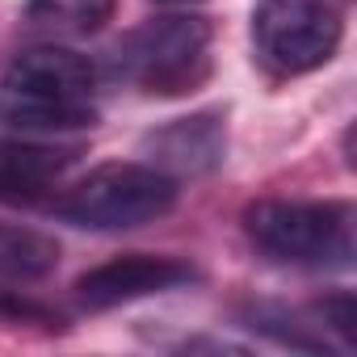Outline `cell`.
Listing matches in <instances>:
<instances>
[{"label":"cell","instance_id":"1","mask_svg":"<svg viewBox=\"0 0 357 357\" xmlns=\"http://www.w3.org/2000/svg\"><path fill=\"white\" fill-rule=\"evenodd\" d=\"M248 244L294 269H349L357 257V215L349 202H282L265 198L244 211Z\"/></svg>","mask_w":357,"mask_h":357},{"label":"cell","instance_id":"2","mask_svg":"<svg viewBox=\"0 0 357 357\" xmlns=\"http://www.w3.org/2000/svg\"><path fill=\"white\" fill-rule=\"evenodd\" d=\"M97 68L68 47H30L5 72V118L34 130H80L97 122Z\"/></svg>","mask_w":357,"mask_h":357},{"label":"cell","instance_id":"3","mask_svg":"<svg viewBox=\"0 0 357 357\" xmlns=\"http://www.w3.org/2000/svg\"><path fill=\"white\" fill-rule=\"evenodd\" d=\"M211 38L206 17H151L114 47V76L151 97H181L211 76Z\"/></svg>","mask_w":357,"mask_h":357},{"label":"cell","instance_id":"4","mask_svg":"<svg viewBox=\"0 0 357 357\" xmlns=\"http://www.w3.org/2000/svg\"><path fill=\"white\" fill-rule=\"evenodd\" d=\"M176 206V176L151 164H101L63 190L55 215L89 231H130L164 219Z\"/></svg>","mask_w":357,"mask_h":357},{"label":"cell","instance_id":"5","mask_svg":"<svg viewBox=\"0 0 357 357\" xmlns=\"http://www.w3.org/2000/svg\"><path fill=\"white\" fill-rule=\"evenodd\" d=\"M340 34L344 22L336 0H261L252 13V47L273 76L324 68L336 55Z\"/></svg>","mask_w":357,"mask_h":357},{"label":"cell","instance_id":"6","mask_svg":"<svg viewBox=\"0 0 357 357\" xmlns=\"http://www.w3.org/2000/svg\"><path fill=\"white\" fill-rule=\"evenodd\" d=\"M194 278H198L194 265L176 261V257L126 252V257H114V261L89 269L76 282V303L84 311H109V307H122L135 298H151V294H164L176 286H190Z\"/></svg>","mask_w":357,"mask_h":357},{"label":"cell","instance_id":"7","mask_svg":"<svg viewBox=\"0 0 357 357\" xmlns=\"http://www.w3.org/2000/svg\"><path fill=\"white\" fill-rule=\"evenodd\" d=\"M143 151L151 155V168L168 172V176H202L211 172L223 151H227V126L223 114L206 109V114H190L176 118L160 130H151L143 139Z\"/></svg>","mask_w":357,"mask_h":357},{"label":"cell","instance_id":"8","mask_svg":"<svg viewBox=\"0 0 357 357\" xmlns=\"http://www.w3.org/2000/svg\"><path fill=\"white\" fill-rule=\"evenodd\" d=\"M76 151L30 139H0V206H34L59 190Z\"/></svg>","mask_w":357,"mask_h":357},{"label":"cell","instance_id":"9","mask_svg":"<svg viewBox=\"0 0 357 357\" xmlns=\"http://www.w3.org/2000/svg\"><path fill=\"white\" fill-rule=\"evenodd\" d=\"M55 265H59V244L51 236L0 223V286L43 282Z\"/></svg>","mask_w":357,"mask_h":357},{"label":"cell","instance_id":"10","mask_svg":"<svg viewBox=\"0 0 357 357\" xmlns=\"http://www.w3.org/2000/svg\"><path fill=\"white\" fill-rule=\"evenodd\" d=\"M114 13V0H30L26 5V22L34 30L47 34H63V38H84L97 34Z\"/></svg>","mask_w":357,"mask_h":357},{"label":"cell","instance_id":"11","mask_svg":"<svg viewBox=\"0 0 357 357\" xmlns=\"http://www.w3.org/2000/svg\"><path fill=\"white\" fill-rule=\"evenodd\" d=\"M164 5H194V0H164Z\"/></svg>","mask_w":357,"mask_h":357}]
</instances>
